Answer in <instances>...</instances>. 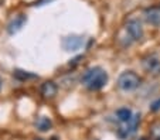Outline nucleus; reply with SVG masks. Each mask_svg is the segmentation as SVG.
Wrapping results in <instances>:
<instances>
[{"instance_id":"obj_1","label":"nucleus","mask_w":160,"mask_h":140,"mask_svg":"<svg viewBox=\"0 0 160 140\" xmlns=\"http://www.w3.org/2000/svg\"><path fill=\"white\" fill-rule=\"evenodd\" d=\"M84 81L85 86L91 91H98V89L103 88L108 82V74L102 70L101 67H94L89 68L87 72L84 74Z\"/></svg>"},{"instance_id":"obj_2","label":"nucleus","mask_w":160,"mask_h":140,"mask_svg":"<svg viewBox=\"0 0 160 140\" xmlns=\"http://www.w3.org/2000/svg\"><path fill=\"white\" fill-rule=\"evenodd\" d=\"M140 85V78L138 74H135L133 71H126L122 72L118 78V86L122 91H135L138 86Z\"/></svg>"},{"instance_id":"obj_3","label":"nucleus","mask_w":160,"mask_h":140,"mask_svg":"<svg viewBox=\"0 0 160 140\" xmlns=\"http://www.w3.org/2000/svg\"><path fill=\"white\" fill-rule=\"evenodd\" d=\"M126 33L133 41H139L143 37V27L139 20H129L126 24Z\"/></svg>"},{"instance_id":"obj_4","label":"nucleus","mask_w":160,"mask_h":140,"mask_svg":"<svg viewBox=\"0 0 160 140\" xmlns=\"http://www.w3.org/2000/svg\"><path fill=\"white\" fill-rule=\"evenodd\" d=\"M143 68L148 74L153 76H159L160 75V60L157 57H148L143 61Z\"/></svg>"},{"instance_id":"obj_5","label":"nucleus","mask_w":160,"mask_h":140,"mask_svg":"<svg viewBox=\"0 0 160 140\" xmlns=\"http://www.w3.org/2000/svg\"><path fill=\"white\" fill-rule=\"evenodd\" d=\"M84 44V38L79 36H70L65 37L62 41V47L67 50V51H77L79 50Z\"/></svg>"},{"instance_id":"obj_6","label":"nucleus","mask_w":160,"mask_h":140,"mask_svg":"<svg viewBox=\"0 0 160 140\" xmlns=\"http://www.w3.org/2000/svg\"><path fill=\"white\" fill-rule=\"evenodd\" d=\"M146 22L153 26H160V7H149L145 12Z\"/></svg>"},{"instance_id":"obj_7","label":"nucleus","mask_w":160,"mask_h":140,"mask_svg":"<svg viewBox=\"0 0 160 140\" xmlns=\"http://www.w3.org/2000/svg\"><path fill=\"white\" fill-rule=\"evenodd\" d=\"M26 20H27V18H26L24 14L16 16V17L13 18L12 22L9 23V27H7L9 33H10V34H14V33H17V31H20L21 28H23V26H24Z\"/></svg>"},{"instance_id":"obj_8","label":"nucleus","mask_w":160,"mask_h":140,"mask_svg":"<svg viewBox=\"0 0 160 140\" xmlns=\"http://www.w3.org/2000/svg\"><path fill=\"white\" fill-rule=\"evenodd\" d=\"M116 116H118V119L121 120V122L123 123H128L130 122L133 119V113L130 109H128V108H121V109L116 110Z\"/></svg>"},{"instance_id":"obj_9","label":"nucleus","mask_w":160,"mask_h":140,"mask_svg":"<svg viewBox=\"0 0 160 140\" xmlns=\"http://www.w3.org/2000/svg\"><path fill=\"white\" fill-rule=\"evenodd\" d=\"M138 123H139V115L133 116L132 120L126 123V128L123 129V130H125V136H129L130 133H133V132L136 130V128H138Z\"/></svg>"},{"instance_id":"obj_10","label":"nucleus","mask_w":160,"mask_h":140,"mask_svg":"<svg viewBox=\"0 0 160 140\" xmlns=\"http://www.w3.org/2000/svg\"><path fill=\"white\" fill-rule=\"evenodd\" d=\"M55 91H57V86L52 82H45L41 88L42 95H45V96H52V95L55 94Z\"/></svg>"},{"instance_id":"obj_11","label":"nucleus","mask_w":160,"mask_h":140,"mask_svg":"<svg viewBox=\"0 0 160 140\" xmlns=\"http://www.w3.org/2000/svg\"><path fill=\"white\" fill-rule=\"evenodd\" d=\"M36 126L40 129V130L44 132V130H47V129H50V126H51V122H50L47 118H44V116H42V118H40L36 122Z\"/></svg>"},{"instance_id":"obj_12","label":"nucleus","mask_w":160,"mask_h":140,"mask_svg":"<svg viewBox=\"0 0 160 140\" xmlns=\"http://www.w3.org/2000/svg\"><path fill=\"white\" fill-rule=\"evenodd\" d=\"M150 109L153 110V112H157V110H160V99H157L156 102H153V104H152Z\"/></svg>"},{"instance_id":"obj_13","label":"nucleus","mask_w":160,"mask_h":140,"mask_svg":"<svg viewBox=\"0 0 160 140\" xmlns=\"http://www.w3.org/2000/svg\"><path fill=\"white\" fill-rule=\"evenodd\" d=\"M153 139L154 140H160V128H156L153 130Z\"/></svg>"},{"instance_id":"obj_14","label":"nucleus","mask_w":160,"mask_h":140,"mask_svg":"<svg viewBox=\"0 0 160 140\" xmlns=\"http://www.w3.org/2000/svg\"><path fill=\"white\" fill-rule=\"evenodd\" d=\"M0 89H2V79H0Z\"/></svg>"},{"instance_id":"obj_15","label":"nucleus","mask_w":160,"mask_h":140,"mask_svg":"<svg viewBox=\"0 0 160 140\" xmlns=\"http://www.w3.org/2000/svg\"><path fill=\"white\" fill-rule=\"evenodd\" d=\"M38 140H40V139H38Z\"/></svg>"}]
</instances>
